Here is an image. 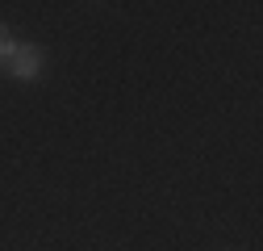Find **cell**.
Wrapping results in <instances>:
<instances>
[{"label":"cell","instance_id":"7a4b0ae2","mask_svg":"<svg viewBox=\"0 0 263 251\" xmlns=\"http://www.w3.org/2000/svg\"><path fill=\"white\" fill-rule=\"evenodd\" d=\"M13 46H17V42L9 38V29H5V25H0V63H5V59L13 55Z\"/></svg>","mask_w":263,"mask_h":251},{"label":"cell","instance_id":"6da1fadb","mask_svg":"<svg viewBox=\"0 0 263 251\" xmlns=\"http://www.w3.org/2000/svg\"><path fill=\"white\" fill-rule=\"evenodd\" d=\"M5 63H9V76H13V80H38V76H42V50L25 46V42H17Z\"/></svg>","mask_w":263,"mask_h":251}]
</instances>
